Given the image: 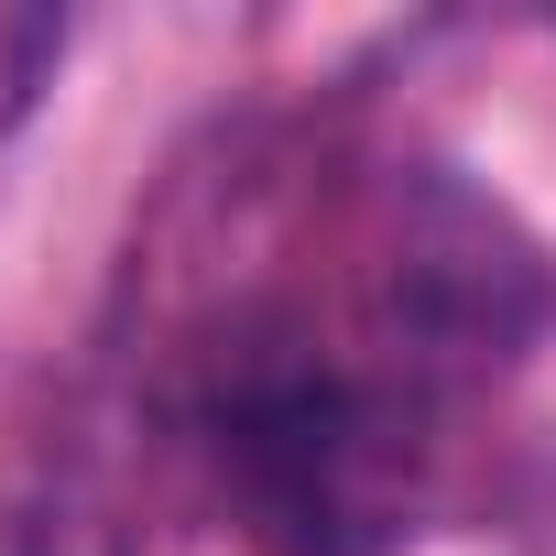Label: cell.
<instances>
[{"label":"cell","instance_id":"2","mask_svg":"<svg viewBox=\"0 0 556 556\" xmlns=\"http://www.w3.org/2000/svg\"><path fill=\"white\" fill-rule=\"evenodd\" d=\"M55 55H66V12H34V0H0V131H12V121H23L34 99H45Z\"/></svg>","mask_w":556,"mask_h":556},{"label":"cell","instance_id":"1","mask_svg":"<svg viewBox=\"0 0 556 556\" xmlns=\"http://www.w3.org/2000/svg\"><path fill=\"white\" fill-rule=\"evenodd\" d=\"M197 437L273 556H382L426 502V393L306 328H229Z\"/></svg>","mask_w":556,"mask_h":556}]
</instances>
